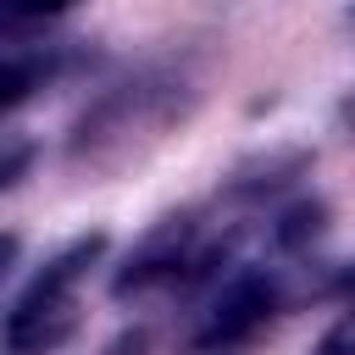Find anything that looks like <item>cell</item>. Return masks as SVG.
Returning <instances> with one entry per match:
<instances>
[{"mask_svg":"<svg viewBox=\"0 0 355 355\" xmlns=\"http://www.w3.org/2000/svg\"><path fill=\"white\" fill-rule=\"evenodd\" d=\"M183 111H189V89L178 78H133V83H116V89H105L78 116V128L67 139V155L78 166L111 172L128 155H139L144 144H155L172 122H183Z\"/></svg>","mask_w":355,"mask_h":355,"instance_id":"cell-1","label":"cell"},{"mask_svg":"<svg viewBox=\"0 0 355 355\" xmlns=\"http://www.w3.org/2000/svg\"><path fill=\"white\" fill-rule=\"evenodd\" d=\"M61 17V6H0V44H22L28 33L50 28Z\"/></svg>","mask_w":355,"mask_h":355,"instance_id":"cell-6","label":"cell"},{"mask_svg":"<svg viewBox=\"0 0 355 355\" xmlns=\"http://www.w3.org/2000/svg\"><path fill=\"white\" fill-rule=\"evenodd\" d=\"M100 355H144V333H122V338H111Z\"/></svg>","mask_w":355,"mask_h":355,"instance_id":"cell-10","label":"cell"},{"mask_svg":"<svg viewBox=\"0 0 355 355\" xmlns=\"http://www.w3.org/2000/svg\"><path fill=\"white\" fill-rule=\"evenodd\" d=\"M288 305V266H233L227 277H216L194 333H189V355H239L250 349Z\"/></svg>","mask_w":355,"mask_h":355,"instance_id":"cell-3","label":"cell"},{"mask_svg":"<svg viewBox=\"0 0 355 355\" xmlns=\"http://www.w3.org/2000/svg\"><path fill=\"white\" fill-rule=\"evenodd\" d=\"M272 250H277V261H305L311 250H316V239L327 233V205L322 200H294V205H283L277 216H272Z\"/></svg>","mask_w":355,"mask_h":355,"instance_id":"cell-4","label":"cell"},{"mask_svg":"<svg viewBox=\"0 0 355 355\" xmlns=\"http://www.w3.org/2000/svg\"><path fill=\"white\" fill-rule=\"evenodd\" d=\"M50 55H39V50H6L0 55V116L6 111H17V105H28L44 83H50Z\"/></svg>","mask_w":355,"mask_h":355,"instance_id":"cell-5","label":"cell"},{"mask_svg":"<svg viewBox=\"0 0 355 355\" xmlns=\"http://www.w3.org/2000/svg\"><path fill=\"white\" fill-rule=\"evenodd\" d=\"M333 288H338V300H344V311H355V261H349V266L338 272V283H333Z\"/></svg>","mask_w":355,"mask_h":355,"instance_id":"cell-11","label":"cell"},{"mask_svg":"<svg viewBox=\"0 0 355 355\" xmlns=\"http://www.w3.org/2000/svg\"><path fill=\"white\" fill-rule=\"evenodd\" d=\"M316 355H355V311H344V316H338V322L322 333Z\"/></svg>","mask_w":355,"mask_h":355,"instance_id":"cell-7","label":"cell"},{"mask_svg":"<svg viewBox=\"0 0 355 355\" xmlns=\"http://www.w3.org/2000/svg\"><path fill=\"white\" fill-rule=\"evenodd\" d=\"M338 128L344 133H355V83L344 89V100H338Z\"/></svg>","mask_w":355,"mask_h":355,"instance_id":"cell-12","label":"cell"},{"mask_svg":"<svg viewBox=\"0 0 355 355\" xmlns=\"http://www.w3.org/2000/svg\"><path fill=\"white\" fill-rule=\"evenodd\" d=\"M100 255H105V233H78L72 244H61L11 300L0 322V355H55L78 333V288Z\"/></svg>","mask_w":355,"mask_h":355,"instance_id":"cell-2","label":"cell"},{"mask_svg":"<svg viewBox=\"0 0 355 355\" xmlns=\"http://www.w3.org/2000/svg\"><path fill=\"white\" fill-rule=\"evenodd\" d=\"M28 161H33V150H28V144H17V139H11V144H0V189H11V183L28 172Z\"/></svg>","mask_w":355,"mask_h":355,"instance_id":"cell-8","label":"cell"},{"mask_svg":"<svg viewBox=\"0 0 355 355\" xmlns=\"http://www.w3.org/2000/svg\"><path fill=\"white\" fill-rule=\"evenodd\" d=\"M17 255H22V239H17V233H0V283L11 277V266H17Z\"/></svg>","mask_w":355,"mask_h":355,"instance_id":"cell-9","label":"cell"}]
</instances>
